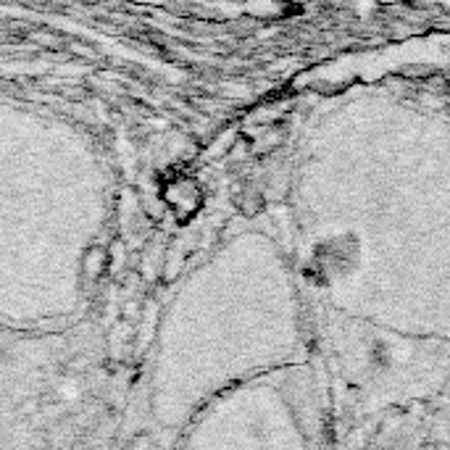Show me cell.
<instances>
[{"label": "cell", "instance_id": "1", "mask_svg": "<svg viewBox=\"0 0 450 450\" xmlns=\"http://www.w3.org/2000/svg\"><path fill=\"white\" fill-rule=\"evenodd\" d=\"M384 3H395V0H384Z\"/></svg>", "mask_w": 450, "mask_h": 450}]
</instances>
